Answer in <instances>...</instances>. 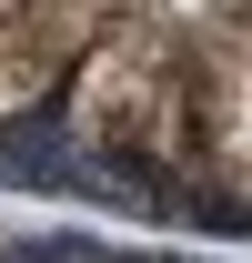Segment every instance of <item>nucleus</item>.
<instances>
[{
	"label": "nucleus",
	"instance_id": "obj_1",
	"mask_svg": "<svg viewBox=\"0 0 252 263\" xmlns=\"http://www.w3.org/2000/svg\"><path fill=\"white\" fill-rule=\"evenodd\" d=\"M0 202L252 253V0H0Z\"/></svg>",
	"mask_w": 252,
	"mask_h": 263
},
{
	"label": "nucleus",
	"instance_id": "obj_2",
	"mask_svg": "<svg viewBox=\"0 0 252 263\" xmlns=\"http://www.w3.org/2000/svg\"><path fill=\"white\" fill-rule=\"evenodd\" d=\"M0 263H252L242 243H182V233H121L81 213L0 202Z\"/></svg>",
	"mask_w": 252,
	"mask_h": 263
}]
</instances>
